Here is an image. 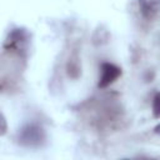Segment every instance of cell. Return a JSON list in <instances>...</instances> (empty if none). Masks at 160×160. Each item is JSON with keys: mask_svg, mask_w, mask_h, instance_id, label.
<instances>
[{"mask_svg": "<svg viewBox=\"0 0 160 160\" xmlns=\"http://www.w3.org/2000/svg\"><path fill=\"white\" fill-rule=\"evenodd\" d=\"M30 32L25 28H14L4 40L2 48L11 54L25 55L30 46Z\"/></svg>", "mask_w": 160, "mask_h": 160, "instance_id": "obj_1", "label": "cell"}, {"mask_svg": "<svg viewBox=\"0 0 160 160\" xmlns=\"http://www.w3.org/2000/svg\"><path fill=\"white\" fill-rule=\"evenodd\" d=\"M45 131L44 129L36 124V122H29L24 125L19 134H18V141L21 146L30 148V149H36L42 145L45 141Z\"/></svg>", "mask_w": 160, "mask_h": 160, "instance_id": "obj_2", "label": "cell"}, {"mask_svg": "<svg viewBox=\"0 0 160 160\" xmlns=\"http://www.w3.org/2000/svg\"><path fill=\"white\" fill-rule=\"evenodd\" d=\"M121 74H122L121 68H119L118 65H115L112 62H104V64H101L98 88L99 89L108 88L109 85L114 84L121 76Z\"/></svg>", "mask_w": 160, "mask_h": 160, "instance_id": "obj_3", "label": "cell"}, {"mask_svg": "<svg viewBox=\"0 0 160 160\" xmlns=\"http://www.w3.org/2000/svg\"><path fill=\"white\" fill-rule=\"evenodd\" d=\"M138 4L144 19L152 21L158 18L160 11V0H138Z\"/></svg>", "mask_w": 160, "mask_h": 160, "instance_id": "obj_4", "label": "cell"}, {"mask_svg": "<svg viewBox=\"0 0 160 160\" xmlns=\"http://www.w3.org/2000/svg\"><path fill=\"white\" fill-rule=\"evenodd\" d=\"M160 96H159V92L156 91L154 94V98H152V114H154V118H159V111H160Z\"/></svg>", "mask_w": 160, "mask_h": 160, "instance_id": "obj_5", "label": "cell"}, {"mask_svg": "<svg viewBox=\"0 0 160 160\" xmlns=\"http://www.w3.org/2000/svg\"><path fill=\"white\" fill-rule=\"evenodd\" d=\"M8 131V121L2 112H0V136L5 135Z\"/></svg>", "mask_w": 160, "mask_h": 160, "instance_id": "obj_6", "label": "cell"}]
</instances>
